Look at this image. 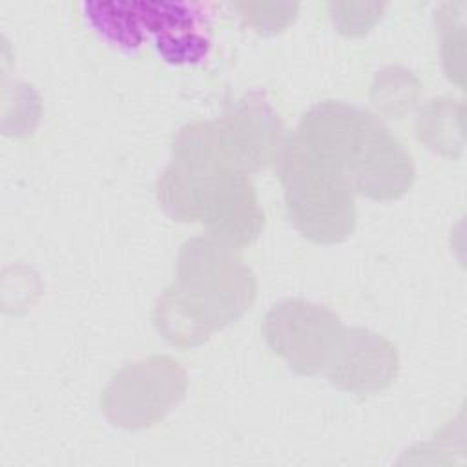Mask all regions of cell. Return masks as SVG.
Returning a JSON list of instances; mask_svg holds the SVG:
<instances>
[{
  "label": "cell",
  "mask_w": 467,
  "mask_h": 467,
  "mask_svg": "<svg viewBox=\"0 0 467 467\" xmlns=\"http://www.w3.org/2000/svg\"><path fill=\"white\" fill-rule=\"evenodd\" d=\"M246 173L217 120L188 124L173 139V161L157 186L159 201L173 219L199 221L223 241L246 244L263 226Z\"/></svg>",
  "instance_id": "obj_1"
},
{
  "label": "cell",
  "mask_w": 467,
  "mask_h": 467,
  "mask_svg": "<svg viewBox=\"0 0 467 467\" xmlns=\"http://www.w3.org/2000/svg\"><path fill=\"white\" fill-rule=\"evenodd\" d=\"M337 168L356 193L376 201L401 197L414 181L410 155L372 113L341 100L312 108L290 135Z\"/></svg>",
  "instance_id": "obj_2"
},
{
  "label": "cell",
  "mask_w": 467,
  "mask_h": 467,
  "mask_svg": "<svg viewBox=\"0 0 467 467\" xmlns=\"http://www.w3.org/2000/svg\"><path fill=\"white\" fill-rule=\"evenodd\" d=\"M255 296V281L226 241L197 237L179 255V279L157 306V325L171 343L195 345L237 319Z\"/></svg>",
  "instance_id": "obj_3"
},
{
  "label": "cell",
  "mask_w": 467,
  "mask_h": 467,
  "mask_svg": "<svg viewBox=\"0 0 467 467\" xmlns=\"http://www.w3.org/2000/svg\"><path fill=\"white\" fill-rule=\"evenodd\" d=\"M290 223L310 241L330 244L354 230V190L341 171L297 144L292 137L279 153Z\"/></svg>",
  "instance_id": "obj_4"
},
{
  "label": "cell",
  "mask_w": 467,
  "mask_h": 467,
  "mask_svg": "<svg viewBox=\"0 0 467 467\" xmlns=\"http://www.w3.org/2000/svg\"><path fill=\"white\" fill-rule=\"evenodd\" d=\"M265 334L274 352L303 374L325 368L341 337L339 321L332 312L299 299L275 305L265 319Z\"/></svg>",
  "instance_id": "obj_5"
},
{
  "label": "cell",
  "mask_w": 467,
  "mask_h": 467,
  "mask_svg": "<svg viewBox=\"0 0 467 467\" xmlns=\"http://www.w3.org/2000/svg\"><path fill=\"white\" fill-rule=\"evenodd\" d=\"M86 20L109 44L135 51L144 35L155 38V47L188 33H197V11L181 2H86Z\"/></svg>",
  "instance_id": "obj_6"
},
{
  "label": "cell",
  "mask_w": 467,
  "mask_h": 467,
  "mask_svg": "<svg viewBox=\"0 0 467 467\" xmlns=\"http://www.w3.org/2000/svg\"><path fill=\"white\" fill-rule=\"evenodd\" d=\"M396 352L383 337L354 328L341 332L328 363V378L341 389L372 392L387 387L396 372Z\"/></svg>",
  "instance_id": "obj_7"
},
{
  "label": "cell",
  "mask_w": 467,
  "mask_h": 467,
  "mask_svg": "<svg viewBox=\"0 0 467 467\" xmlns=\"http://www.w3.org/2000/svg\"><path fill=\"white\" fill-rule=\"evenodd\" d=\"M184 392V376L177 363L168 358H150L119 372L104 392L108 412L131 400L137 410L164 412Z\"/></svg>",
  "instance_id": "obj_8"
},
{
  "label": "cell",
  "mask_w": 467,
  "mask_h": 467,
  "mask_svg": "<svg viewBox=\"0 0 467 467\" xmlns=\"http://www.w3.org/2000/svg\"><path fill=\"white\" fill-rule=\"evenodd\" d=\"M234 7L261 33H279L296 20L299 4L281 2H241Z\"/></svg>",
  "instance_id": "obj_9"
},
{
  "label": "cell",
  "mask_w": 467,
  "mask_h": 467,
  "mask_svg": "<svg viewBox=\"0 0 467 467\" xmlns=\"http://www.w3.org/2000/svg\"><path fill=\"white\" fill-rule=\"evenodd\" d=\"M387 7V4H363V2H356V4H330V15L334 24L337 26V31H341L343 35H363L367 33L379 18L383 9Z\"/></svg>",
  "instance_id": "obj_10"
}]
</instances>
